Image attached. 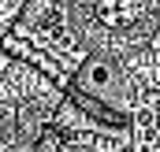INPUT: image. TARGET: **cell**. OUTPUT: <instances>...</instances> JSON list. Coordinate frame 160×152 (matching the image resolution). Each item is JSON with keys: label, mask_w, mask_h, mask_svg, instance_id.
I'll return each instance as SVG.
<instances>
[{"label": "cell", "mask_w": 160, "mask_h": 152, "mask_svg": "<svg viewBox=\"0 0 160 152\" xmlns=\"http://www.w3.org/2000/svg\"><path fill=\"white\" fill-rule=\"evenodd\" d=\"M108 82H112V67H108L104 59H93V63L86 67V85H89V89H108Z\"/></svg>", "instance_id": "6da1fadb"}, {"label": "cell", "mask_w": 160, "mask_h": 152, "mask_svg": "<svg viewBox=\"0 0 160 152\" xmlns=\"http://www.w3.org/2000/svg\"><path fill=\"white\" fill-rule=\"evenodd\" d=\"M4 71H8V52L0 48V74H4Z\"/></svg>", "instance_id": "3957f363"}, {"label": "cell", "mask_w": 160, "mask_h": 152, "mask_svg": "<svg viewBox=\"0 0 160 152\" xmlns=\"http://www.w3.org/2000/svg\"><path fill=\"white\" fill-rule=\"evenodd\" d=\"M97 15H101V22H108V26L123 22V0H97Z\"/></svg>", "instance_id": "7a4b0ae2"}]
</instances>
